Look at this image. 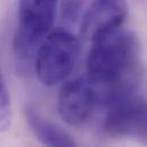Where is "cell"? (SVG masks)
<instances>
[{
    "label": "cell",
    "instance_id": "3",
    "mask_svg": "<svg viewBox=\"0 0 147 147\" xmlns=\"http://www.w3.org/2000/svg\"><path fill=\"white\" fill-rule=\"evenodd\" d=\"M78 38L66 30L51 31L40 43L34 57L39 81L48 87L66 80L79 58Z\"/></svg>",
    "mask_w": 147,
    "mask_h": 147
},
{
    "label": "cell",
    "instance_id": "5",
    "mask_svg": "<svg viewBox=\"0 0 147 147\" xmlns=\"http://www.w3.org/2000/svg\"><path fill=\"white\" fill-rule=\"evenodd\" d=\"M98 103V91L88 80L80 78L62 86L57 98V109L67 124L83 125L92 119Z\"/></svg>",
    "mask_w": 147,
    "mask_h": 147
},
{
    "label": "cell",
    "instance_id": "9",
    "mask_svg": "<svg viewBox=\"0 0 147 147\" xmlns=\"http://www.w3.org/2000/svg\"><path fill=\"white\" fill-rule=\"evenodd\" d=\"M79 11H80L79 0H65V2H63V16H64V18L73 21L78 17Z\"/></svg>",
    "mask_w": 147,
    "mask_h": 147
},
{
    "label": "cell",
    "instance_id": "4",
    "mask_svg": "<svg viewBox=\"0 0 147 147\" xmlns=\"http://www.w3.org/2000/svg\"><path fill=\"white\" fill-rule=\"evenodd\" d=\"M105 103V131L113 137L132 138L147 146V99L137 91H129L112 96Z\"/></svg>",
    "mask_w": 147,
    "mask_h": 147
},
{
    "label": "cell",
    "instance_id": "8",
    "mask_svg": "<svg viewBox=\"0 0 147 147\" xmlns=\"http://www.w3.org/2000/svg\"><path fill=\"white\" fill-rule=\"evenodd\" d=\"M11 123V103L8 88L0 71V132L9 129Z\"/></svg>",
    "mask_w": 147,
    "mask_h": 147
},
{
    "label": "cell",
    "instance_id": "6",
    "mask_svg": "<svg viewBox=\"0 0 147 147\" xmlns=\"http://www.w3.org/2000/svg\"><path fill=\"white\" fill-rule=\"evenodd\" d=\"M128 14L125 0H92L81 20V37L90 42L121 29Z\"/></svg>",
    "mask_w": 147,
    "mask_h": 147
},
{
    "label": "cell",
    "instance_id": "2",
    "mask_svg": "<svg viewBox=\"0 0 147 147\" xmlns=\"http://www.w3.org/2000/svg\"><path fill=\"white\" fill-rule=\"evenodd\" d=\"M57 1L18 0V23L13 47L21 62L33 59L40 43L53 31Z\"/></svg>",
    "mask_w": 147,
    "mask_h": 147
},
{
    "label": "cell",
    "instance_id": "1",
    "mask_svg": "<svg viewBox=\"0 0 147 147\" xmlns=\"http://www.w3.org/2000/svg\"><path fill=\"white\" fill-rule=\"evenodd\" d=\"M139 45L122 29L91 42L87 56V80L104 91V100L122 92L137 91Z\"/></svg>",
    "mask_w": 147,
    "mask_h": 147
},
{
    "label": "cell",
    "instance_id": "7",
    "mask_svg": "<svg viewBox=\"0 0 147 147\" xmlns=\"http://www.w3.org/2000/svg\"><path fill=\"white\" fill-rule=\"evenodd\" d=\"M26 121L38 140L47 147H76L74 138L64 129L43 117L36 109L26 107Z\"/></svg>",
    "mask_w": 147,
    "mask_h": 147
}]
</instances>
